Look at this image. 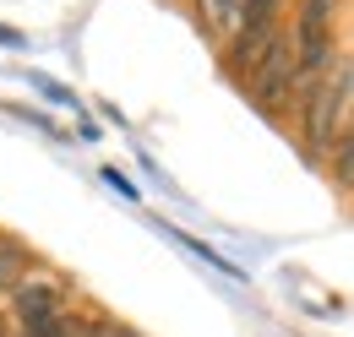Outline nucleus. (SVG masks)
I'll return each mask as SVG.
<instances>
[{
	"label": "nucleus",
	"instance_id": "nucleus-3",
	"mask_svg": "<svg viewBox=\"0 0 354 337\" xmlns=\"http://www.w3.org/2000/svg\"><path fill=\"white\" fill-rule=\"evenodd\" d=\"M240 82H245V93H251L262 109H283V104H289V93H295V44H289L283 28H278V39L257 55V66H251Z\"/></svg>",
	"mask_w": 354,
	"mask_h": 337
},
{
	"label": "nucleus",
	"instance_id": "nucleus-2",
	"mask_svg": "<svg viewBox=\"0 0 354 337\" xmlns=\"http://www.w3.org/2000/svg\"><path fill=\"white\" fill-rule=\"evenodd\" d=\"M333 6L338 0H306L300 22H295V87L306 93L310 82H322L327 60H333Z\"/></svg>",
	"mask_w": 354,
	"mask_h": 337
},
{
	"label": "nucleus",
	"instance_id": "nucleus-6",
	"mask_svg": "<svg viewBox=\"0 0 354 337\" xmlns=\"http://www.w3.org/2000/svg\"><path fill=\"white\" fill-rule=\"evenodd\" d=\"M22 272H28V256L17 251V245H0V294H6V289H17V283H22Z\"/></svg>",
	"mask_w": 354,
	"mask_h": 337
},
{
	"label": "nucleus",
	"instance_id": "nucleus-5",
	"mask_svg": "<svg viewBox=\"0 0 354 337\" xmlns=\"http://www.w3.org/2000/svg\"><path fill=\"white\" fill-rule=\"evenodd\" d=\"M196 11H202L207 39H229L234 33V17H240V0H196Z\"/></svg>",
	"mask_w": 354,
	"mask_h": 337
},
{
	"label": "nucleus",
	"instance_id": "nucleus-7",
	"mask_svg": "<svg viewBox=\"0 0 354 337\" xmlns=\"http://www.w3.org/2000/svg\"><path fill=\"white\" fill-rule=\"evenodd\" d=\"M0 337H6V316H0Z\"/></svg>",
	"mask_w": 354,
	"mask_h": 337
},
{
	"label": "nucleus",
	"instance_id": "nucleus-1",
	"mask_svg": "<svg viewBox=\"0 0 354 337\" xmlns=\"http://www.w3.org/2000/svg\"><path fill=\"white\" fill-rule=\"evenodd\" d=\"M349 98H354V66L322 71V82L306 87V142H310V153H327V142L338 136V120L349 115Z\"/></svg>",
	"mask_w": 354,
	"mask_h": 337
},
{
	"label": "nucleus",
	"instance_id": "nucleus-4",
	"mask_svg": "<svg viewBox=\"0 0 354 337\" xmlns=\"http://www.w3.org/2000/svg\"><path fill=\"white\" fill-rule=\"evenodd\" d=\"M60 305H66V289H60V283H44V278H22V283L11 289V310H17L22 327H33V321H44V316H60Z\"/></svg>",
	"mask_w": 354,
	"mask_h": 337
}]
</instances>
